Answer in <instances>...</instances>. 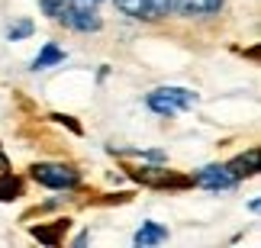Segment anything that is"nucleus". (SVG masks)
<instances>
[{"mask_svg":"<svg viewBox=\"0 0 261 248\" xmlns=\"http://www.w3.org/2000/svg\"><path fill=\"white\" fill-rule=\"evenodd\" d=\"M103 0H39L45 16H52L55 23H65L74 33H97L103 26L97 7Z\"/></svg>","mask_w":261,"mask_h":248,"instance_id":"1","label":"nucleus"},{"mask_svg":"<svg viewBox=\"0 0 261 248\" xmlns=\"http://www.w3.org/2000/svg\"><path fill=\"white\" fill-rule=\"evenodd\" d=\"M148 110L158 113V116H174V113H184L197 103V94L187 91V87H158L145 97Z\"/></svg>","mask_w":261,"mask_h":248,"instance_id":"2","label":"nucleus"},{"mask_svg":"<svg viewBox=\"0 0 261 248\" xmlns=\"http://www.w3.org/2000/svg\"><path fill=\"white\" fill-rule=\"evenodd\" d=\"M33 181L42 187H52V190H74L77 187V171L68 164H33Z\"/></svg>","mask_w":261,"mask_h":248,"instance_id":"3","label":"nucleus"},{"mask_svg":"<svg viewBox=\"0 0 261 248\" xmlns=\"http://www.w3.org/2000/svg\"><path fill=\"white\" fill-rule=\"evenodd\" d=\"M194 181L200 184V187H206V190H232V187L239 184L232 174H229V168L226 164H210V168H203Z\"/></svg>","mask_w":261,"mask_h":248,"instance_id":"4","label":"nucleus"},{"mask_svg":"<svg viewBox=\"0 0 261 248\" xmlns=\"http://www.w3.org/2000/svg\"><path fill=\"white\" fill-rule=\"evenodd\" d=\"M133 177L148 184V187H184V184H190L187 177H177L171 171H165V168H139V171H133Z\"/></svg>","mask_w":261,"mask_h":248,"instance_id":"5","label":"nucleus"},{"mask_svg":"<svg viewBox=\"0 0 261 248\" xmlns=\"http://www.w3.org/2000/svg\"><path fill=\"white\" fill-rule=\"evenodd\" d=\"M226 0H174L171 4V13L180 16H213L223 10Z\"/></svg>","mask_w":261,"mask_h":248,"instance_id":"6","label":"nucleus"},{"mask_svg":"<svg viewBox=\"0 0 261 248\" xmlns=\"http://www.w3.org/2000/svg\"><path fill=\"white\" fill-rule=\"evenodd\" d=\"M226 168H229V174H232L236 181H242V177H252V174H258V148H248L245 155L232 158V161H229Z\"/></svg>","mask_w":261,"mask_h":248,"instance_id":"7","label":"nucleus"},{"mask_svg":"<svg viewBox=\"0 0 261 248\" xmlns=\"http://www.w3.org/2000/svg\"><path fill=\"white\" fill-rule=\"evenodd\" d=\"M62 62H65V48H58L55 42H45V45H42V52L33 58V71H45V68L62 65Z\"/></svg>","mask_w":261,"mask_h":248,"instance_id":"8","label":"nucleus"},{"mask_svg":"<svg viewBox=\"0 0 261 248\" xmlns=\"http://www.w3.org/2000/svg\"><path fill=\"white\" fill-rule=\"evenodd\" d=\"M168 239V229L165 226H158V223H142V229L136 232V245L139 248H148V245H158V242H165Z\"/></svg>","mask_w":261,"mask_h":248,"instance_id":"9","label":"nucleus"},{"mask_svg":"<svg viewBox=\"0 0 261 248\" xmlns=\"http://www.w3.org/2000/svg\"><path fill=\"white\" fill-rule=\"evenodd\" d=\"M113 4H116L119 13H126V16H133V19H155L145 0H113Z\"/></svg>","mask_w":261,"mask_h":248,"instance_id":"10","label":"nucleus"},{"mask_svg":"<svg viewBox=\"0 0 261 248\" xmlns=\"http://www.w3.org/2000/svg\"><path fill=\"white\" fill-rule=\"evenodd\" d=\"M68 229V219H58L55 226H48V229H42V226H36V229H33V235H36V239L39 242H45V245H58V242H62V232Z\"/></svg>","mask_w":261,"mask_h":248,"instance_id":"11","label":"nucleus"},{"mask_svg":"<svg viewBox=\"0 0 261 248\" xmlns=\"http://www.w3.org/2000/svg\"><path fill=\"white\" fill-rule=\"evenodd\" d=\"M19 197V181L10 174H0V200H16Z\"/></svg>","mask_w":261,"mask_h":248,"instance_id":"12","label":"nucleus"},{"mask_svg":"<svg viewBox=\"0 0 261 248\" xmlns=\"http://www.w3.org/2000/svg\"><path fill=\"white\" fill-rule=\"evenodd\" d=\"M10 42H19V39H26V36H33V23L29 19H19L16 26H10Z\"/></svg>","mask_w":261,"mask_h":248,"instance_id":"13","label":"nucleus"},{"mask_svg":"<svg viewBox=\"0 0 261 248\" xmlns=\"http://www.w3.org/2000/svg\"><path fill=\"white\" fill-rule=\"evenodd\" d=\"M145 4H148V10H152V16H168L174 0H145Z\"/></svg>","mask_w":261,"mask_h":248,"instance_id":"14","label":"nucleus"}]
</instances>
